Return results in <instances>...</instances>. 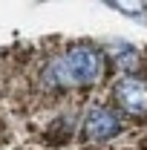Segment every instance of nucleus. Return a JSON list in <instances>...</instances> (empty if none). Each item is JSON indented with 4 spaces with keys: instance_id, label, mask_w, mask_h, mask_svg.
Instances as JSON below:
<instances>
[{
    "instance_id": "f257e3e1",
    "label": "nucleus",
    "mask_w": 147,
    "mask_h": 150,
    "mask_svg": "<svg viewBox=\"0 0 147 150\" xmlns=\"http://www.w3.org/2000/svg\"><path fill=\"white\" fill-rule=\"evenodd\" d=\"M104 78V55L90 43H75L43 69L46 87H92Z\"/></svg>"
},
{
    "instance_id": "f03ea898",
    "label": "nucleus",
    "mask_w": 147,
    "mask_h": 150,
    "mask_svg": "<svg viewBox=\"0 0 147 150\" xmlns=\"http://www.w3.org/2000/svg\"><path fill=\"white\" fill-rule=\"evenodd\" d=\"M115 101L130 115H147V78L127 75L115 84Z\"/></svg>"
},
{
    "instance_id": "7ed1b4c3",
    "label": "nucleus",
    "mask_w": 147,
    "mask_h": 150,
    "mask_svg": "<svg viewBox=\"0 0 147 150\" xmlns=\"http://www.w3.org/2000/svg\"><path fill=\"white\" fill-rule=\"evenodd\" d=\"M121 130V121L118 115L104 107V104H92L87 110V118H84V136L90 142H110L112 136H118Z\"/></svg>"
},
{
    "instance_id": "20e7f679",
    "label": "nucleus",
    "mask_w": 147,
    "mask_h": 150,
    "mask_svg": "<svg viewBox=\"0 0 147 150\" xmlns=\"http://www.w3.org/2000/svg\"><path fill=\"white\" fill-rule=\"evenodd\" d=\"M118 12H144V3H110Z\"/></svg>"
}]
</instances>
